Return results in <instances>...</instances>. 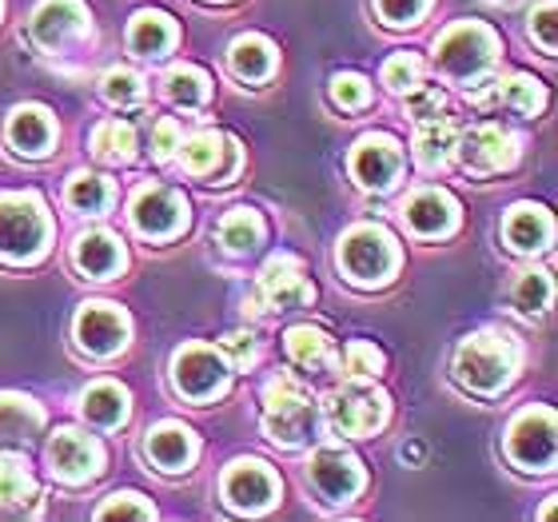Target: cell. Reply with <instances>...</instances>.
<instances>
[{
	"instance_id": "obj_19",
	"label": "cell",
	"mask_w": 558,
	"mask_h": 522,
	"mask_svg": "<svg viewBox=\"0 0 558 522\" xmlns=\"http://www.w3.org/2000/svg\"><path fill=\"white\" fill-rule=\"evenodd\" d=\"M403 220L415 235L435 240V235H451L459 228V204L439 187H423L403 204Z\"/></svg>"
},
{
	"instance_id": "obj_20",
	"label": "cell",
	"mask_w": 558,
	"mask_h": 522,
	"mask_svg": "<svg viewBox=\"0 0 558 522\" xmlns=\"http://www.w3.org/2000/svg\"><path fill=\"white\" fill-rule=\"evenodd\" d=\"M144 451H148V459L160 466L163 475H180V471H192V463H196L199 439L184 423H160V427L148 430Z\"/></svg>"
},
{
	"instance_id": "obj_29",
	"label": "cell",
	"mask_w": 558,
	"mask_h": 522,
	"mask_svg": "<svg viewBox=\"0 0 558 522\" xmlns=\"http://www.w3.org/2000/svg\"><path fill=\"white\" fill-rule=\"evenodd\" d=\"M220 244L232 252V256H247L264 244V216L252 208H232L220 220Z\"/></svg>"
},
{
	"instance_id": "obj_2",
	"label": "cell",
	"mask_w": 558,
	"mask_h": 522,
	"mask_svg": "<svg viewBox=\"0 0 558 522\" xmlns=\"http://www.w3.org/2000/svg\"><path fill=\"white\" fill-rule=\"evenodd\" d=\"M264 435L276 447H303L315 435V399L300 375L279 372L264 384Z\"/></svg>"
},
{
	"instance_id": "obj_16",
	"label": "cell",
	"mask_w": 558,
	"mask_h": 522,
	"mask_svg": "<svg viewBox=\"0 0 558 522\" xmlns=\"http://www.w3.org/2000/svg\"><path fill=\"white\" fill-rule=\"evenodd\" d=\"M256 300L276 312H291V307H307L315 300V288L295 256H271L259 271Z\"/></svg>"
},
{
	"instance_id": "obj_22",
	"label": "cell",
	"mask_w": 558,
	"mask_h": 522,
	"mask_svg": "<svg viewBox=\"0 0 558 522\" xmlns=\"http://www.w3.org/2000/svg\"><path fill=\"white\" fill-rule=\"evenodd\" d=\"M45 427V411L24 394H0V451H24Z\"/></svg>"
},
{
	"instance_id": "obj_28",
	"label": "cell",
	"mask_w": 558,
	"mask_h": 522,
	"mask_svg": "<svg viewBox=\"0 0 558 522\" xmlns=\"http://www.w3.org/2000/svg\"><path fill=\"white\" fill-rule=\"evenodd\" d=\"M454 148V120L451 117H435V120H423L418 124V136H415V160L418 168H427V172H439L447 156Z\"/></svg>"
},
{
	"instance_id": "obj_46",
	"label": "cell",
	"mask_w": 558,
	"mask_h": 522,
	"mask_svg": "<svg viewBox=\"0 0 558 522\" xmlns=\"http://www.w3.org/2000/svg\"><path fill=\"white\" fill-rule=\"evenodd\" d=\"M180 139H184V129H180V120L163 117L151 132V148H156V160H172V151L180 148Z\"/></svg>"
},
{
	"instance_id": "obj_17",
	"label": "cell",
	"mask_w": 558,
	"mask_h": 522,
	"mask_svg": "<svg viewBox=\"0 0 558 522\" xmlns=\"http://www.w3.org/2000/svg\"><path fill=\"white\" fill-rule=\"evenodd\" d=\"M454 151H459V163H463L466 172L490 175V172L511 168L514 156H519V139L507 129H499V124H475V129L459 139Z\"/></svg>"
},
{
	"instance_id": "obj_44",
	"label": "cell",
	"mask_w": 558,
	"mask_h": 522,
	"mask_svg": "<svg viewBox=\"0 0 558 522\" xmlns=\"http://www.w3.org/2000/svg\"><path fill=\"white\" fill-rule=\"evenodd\" d=\"M379 4V16H384L387 24H418V16L427 12L430 0H375Z\"/></svg>"
},
{
	"instance_id": "obj_40",
	"label": "cell",
	"mask_w": 558,
	"mask_h": 522,
	"mask_svg": "<svg viewBox=\"0 0 558 522\" xmlns=\"http://www.w3.org/2000/svg\"><path fill=\"white\" fill-rule=\"evenodd\" d=\"M331 100L339 108H363L372 100V84L363 81L360 72H339V76H331Z\"/></svg>"
},
{
	"instance_id": "obj_5",
	"label": "cell",
	"mask_w": 558,
	"mask_h": 522,
	"mask_svg": "<svg viewBox=\"0 0 558 522\" xmlns=\"http://www.w3.org/2000/svg\"><path fill=\"white\" fill-rule=\"evenodd\" d=\"M339 267L360 288H384L399 267L396 240L375 223H360L339 240Z\"/></svg>"
},
{
	"instance_id": "obj_41",
	"label": "cell",
	"mask_w": 558,
	"mask_h": 522,
	"mask_svg": "<svg viewBox=\"0 0 558 522\" xmlns=\"http://www.w3.org/2000/svg\"><path fill=\"white\" fill-rule=\"evenodd\" d=\"M220 355L232 363L235 372H247L259 355V343H256V336H247V331H232V336H223Z\"/></svg>"
},
{
	"instance_id": "obj_8",
	"label": "cell",
	"mask_w": 558,
	"mask_h": 522,
	"mask_svg": "<svg viewBox=\"0 0 558 522\" xmlns=\"http://www.w3.org/2000/svg\"><path fill=\"white\" fill-rule=\"evenodd\" d=\"M507 454L519 471H550L555 466V411L550 406H531L514 418L507 430Z\"/></svg>"
},
{
	"instance_id": "obj_26",
	"label": "cell",
	"mask_w": 558,
	"mask_h": 522,
	"mask_svg": "<svg viewBox=\"0 0 558 522\" xmlns=\"http://www.w3.org/2000/svg\"><path fill=\"white\" fill-rule=\"evenodd\" d=\"M129 391L120 384H93L88 391L81 394V415L93 423V427H120L129 418Z\"/></svg>"
},
{
	"instance_id": "obj_27",
	"label": "cell",
	"mask_w": 558,
	"mask_h": 522,
	"mask_svg": "<svg viewBox=\"0 0 558 522\" xmlns=\"http://www.w3.org/2000/svg\"><path fill=\"white\" fill-rule=\"evenodd\" d=\"M129 45H132V52H140V57H163V52L175 45L172 16L151 12V9L136 12V21H132V28H129Z\"/></svg>"
},
{
	"instance_id": "obj_21",
	"label": "cell",
	"mask_w": 558,
	"mask_h": 522,
	"mask_svg": "<svg viewBox=\"0 0 558 522\" xmlns=\"http://www.w3.org/2000/svg\"><path fill=\"white\" fill-rule=\"evenodd\" d=\"M9 144L21 156H33V160H40V156H48L52 151V139H57V124H52V117H48L40 105H21L12 108L9 117Z\"/></svg>"
},
{
	"instance_id": "obj_39",
	"label": "cell",
	"mask_w": 558,
	"mask_h": 522,
	"mask_svg": "<svg viewBox=\"0 0 558 522\" xmlns=\"http://www.w3.org/2000/svg\"><path fill=\"white\" fill-rule=\"evenodd\" d=\"M343 363H348V375L351 379H375V375L384 372V351L375 348V343H348L343 351Z\"/></svg>"
},
{
	"instance_id": "obj_24",
	"label": "cell",
	"mask_w": 558,
	"mask_h": 522,
	"mask_svg": "<svg viewBox=\"0 0 558 522\" xmlns=\"http://www.w3.org/2000/svg\"><path fill=\"white\" fill-rule=\"evenodd\" d=\"M72 264L88 279H108L124 267V252H120V240L112 232H84L72 244Z\"/></svg>"
},
{
	"instance_id": "obj_6",
	"label": "cell",
	"mask_w": 558,
	"mask_h": 522,
	"mask_svg": "<svg viewBox=\"0 0 558 522\" xmlns=\"http://www.w3.org/2000/svg\"><path fill=\"white\" fill-rule=\"evenodd\" d=\"M327 423L339 430V435H355V439H363V435H375V430L387 423V394L379 391V387H367L363 379H355V384L348 387H336V391L327 394Z\"/></svg>"
},
{
	"instance_id": "obj_33",
	"label": "cell",
	"mask_w": 558,
	"mask_h": 522,
	"mask_svg": "<svg viewBox=\"0 0 558 522\" xmlns=\"http://www.w3.org/2000/svg\"><path fill=\"white\" fill-rule=\"evenodd\" d=\"M93 151L108 163H129L136 156V129L129 120H105L93 132Z\"/></svg>"
},
{
	"instance_id": "obj_1",
	"label": "cell",
	"mask_w": 558,
	"mask_h": 522,
	"mask_svg": "<svg viewBox=\"0 0 558 522\" xmlns=\"http://www.w3.org/2000/svg\"><path fill=\"white\" fill-rule=\"evenodd\" d=\"M519 372V343L507 331H475L454 351V379L478 394H495Z\"/></svg>"
},
{
	"instance_id": "obj_4",
	"label": "cell",
	"mask_w": 558,
	"mask_h": 522,
	"mask_svg": "<svg viewBox=\"0 0 558 522\" xmlns=\"http://www.w3.org/2000/svg\"><path fill=\"white\" fill-rule=\"evenodd\" d=\"M48 216L45 204L33 192H9L0 196V256L12 264H33L45 256Z\"/></svg>"
},
{
	"instance_id": "obj_32",
	"label": "cell",
	"mask_w": 558,
	"mask_h": 522,
	"mask_svg": "<svg viewBox=\"0 0 558 522\" xmlns=\"http://www.w3.org/2000/svg\"><path fill=\"white\" fill-rule=\"evenodd\" d=\"M495 84V100L519 112V117H535L547 108V88L535 81V76H507V81H490Z\"/></svg>"
},
{
	"instance_id": "obj_36",
	"label": "cell",
	"mask_w": 558,
	"mask_h": 522,
	"mask_svg": "<svg viewBox=\"0 0 558 522\" xmlns=\"http://www.w3.org/2000/svg\"><path fill=\"white\" fill-rule=\"evenodd\" d=\"M69 204H72L76 211L100 216V211H108V204H112V184H108L105 175L76 172V175L69 180Z\"/></svg>"
},
{
	"instance_id": "obj_12",
	"label": "cell",
	"mask_w": 558,
	"mask_h": 522,
	"mask_svg": "<svg viewBox=\"0 0 558 522\" xmlns=\"http://www.w3.org/2000/svg\"><path fill=\"white\" fill-rule=\"evenodd\" d=\"M180 151H184L187 175L208 180V184H228L240 172V144L223 132H196L180 139Z\"/></svg>"
},
{
	"instance_id": "obj_34",
	"label": "cell",
	"mask_w": 558,
	"mask_h": 522,
	"mask_svg": "<svg viewBox=\"0 0 558 522\" xmlns=\"http://www.w3.org/2000/svg\"><path fill=\"white\" fill-rule=\"evenodd\" d=\"M36 499V483L21 459H0V511H24Z\"/></svg>"
},
{
	"instance_id": "obj_43",
	"label": "cell",
	"mask_w": 558,
	"mask_h": 522,
	"mask_svg": "<svg viewBox=\"0 0 558 522\" xmlns=\"http://www.w3.org/2000/svg\"><path fill=\"white\" fill-rule=\"evenodd\" d=\"M408 112L423 124V120H435L442 112V88L435 84H415L408 93Z\"/></svg>"
},
{
	"instance_id": "obj_14",
	"label": "cell",
	"mask_w": 558,
	"mask_h": 522,
	"mask_svg": "<svg viewBox=\"0 0 558 522\" xmlns=\"http://www.w3.org/2000/svg\"><path fill=\"white\" fill-rule=\"evenodd\" d=\"M132 223H136V232L151 235V240H168L187 228V199L160 184L140 187L132 196Z\"/></svg>"
},
{
	"instance_id": "obj_37",
	"label": "cell",
	"mask_w": 558,
	"mask_h": 522,
	"mask_svg": "<svg viewBox=\"0 0 558 522\" xmlns=\"http://www.w3.org/2000/svg\"><path fill=\"white\" fill-rule=\"evenodd\" d=\"M100 93H105L108 105L117 108H136L144 100V81H140L132 69H108L100 76Z\"/></svg>"
},
{
	"instance_id": "obj_25",
	"label": "cell",
	"mask_w": 558,
	"mask_h": 522,
	"mask_svg": "<svg viewBox=\"0 0 558 522\" xmlns=\"http://www.w3.org/2000/svg\"><path fill=\"white\" fill-rule=\"evenodd\" d=\"M228 60H232V72L240 76V81H268L271 72H276V45H271L268 36H235L232 40V52H228Z\"/></svg>"
},
{
	"instance_id": "obj_15",
	"label": "cell",
	"mask_w": 558,
	"mask_h": 522,
	"mask_svg": "<svg viewBox=\"0 0 558 522\" xmlns=\"http://www.w3.org/2000/svg\"><path fill=\"white\" fill-rule=\"evenodd\" d=\"M132 324L117 303H84L76 312V343L88 355H117L129 348Z\"/></svg>"
},
{
	"instance_id": "obj_3",
	"label": "cell",
	"mask_w": 558,
	"mask_h": 522,
	"mask_svg": "<svg viewBox=\"0 0 558 522\" xmlns=\"http://www.w3.org/2000/svg\"><path fill=\"white\" fill-rule=\"evenodd\" d=\"M495 52H499V40H495V33H490L487 24L463 21V24H451V28L439 36L435 64H439V72L447 81L475 84V81H483V72L495 64Z\"/></svg>"
},
{
	"instance_id": "obj_42",
	"label": "cell",
	"mask_w": 558,
	"mask_h": 522,
	"mask_svg": "<svg viewBox=\"0 0 558 522\" xmlns=\"http://www.w3.org/2000/svg\"><path fill=\"white\" fill-rule=\"evenodd\" d=\"M151 507L144 502V495H136V490H124V495H112V499L96 511V519H151Z\"/></svg>"
},
{
	"instance_id": "obj_10",
	"label": "cell",
	"mask_w": 558,
	"mask_h": 522,
	"mask_svg": "<svg viewBox=\"0 0 558 522\" xmlns=\"http://www.w3.org/2000/svg\"><path fill=\"white\" fill-rule=\"evenodd\" d=\"M307 483L324 502H351L363 490V466L343 447H319L307 459Z\"/></svg>"
},
{
	"instance_id": "obj_18",
	"label": "cell",
	"mask_w": 558,
	"mask_h": 522,
	"mask_svg": "<svg viewBox=\"0 0 558 522\" xmlns=\"http://www.w3.org/2000/svg\"><path fill=\"white\" fill-rule=\"evenodd\" d=\"M351 175L360 180L363 187L372 192H387V187L399 180V168H403V151L391 136H363L355 148H351Z\"/></svg>"
},
{
	"instance_id": "obj_38",
	"label": "cell",
	"mask_w": 558,
	"mask_h": 522,
	"mask_svg": "<svg viewBox=\"0 0 558 522\" xmlns=\"http://www.w3.org/2000/svg\"><path fill=\"white\" fill-rule=\"evenodd\" d=\"M384 84L391 93H403L408 96L415 84H423V60L411 57V52H399L384 64Z\"/></svg>"
},
{
	"instance_id": "obj_13",
	"label": "cell",
	"mask_w": 558,
	"mask_h": 522,
	"mask_svg": "<svg viewBox=\"0 0 558 522\" xmlns=\"http://www.w3.org/2000/svg\"><path fill=\"white\" fill-rule=\"evenodd\" d=\"M276 499H279V478L271 475L268 463L240 459V463L228 466V475H223V502H228L232 511L259 514V511H268Z\"/></svg>"
},
{
	"instance_id": "obj_9",
	"label": "cell",
	"mask_w": 558,
	"mask_h": 522,
	"mask_svg": "<svg viewBox=\"0 0 558 522\" xmlns=\"http://www.w3.org/2000/svg\"><path fill=\"white\" fill-rule=\"evenodd\" d=\"M45 459L52 475L64 483H88L105 471V447L76 427H60L45 447Z\"/></svg>"
},
{
	"instance_id": "obj_11",
	"label": "cell",
	"mask_w": 558,
	"mask_h": 522,
	"mask_svg": "<svg viewBox=\"0 0 558 522\" xmlns=\"http://www.w3.org/2000/svg\"><path fill=\"white\" fill-rule=\"evenodd\" d=\"M88 33H93V24H88V9L81 0H45L33 12V40L45 52H64V48L81 45Z\"/></svg>"
},
{
	"instance_id": "obj_7",
	"label": "cell",
	"mask_w": 558,
	"mask_h": 522,
	"mask_svg": "<svg viewBox=\"0 0 558 522\" xmlns=\"http://www.w3.org/2000/svg\"><path fill=\"white\" fill-rule=\"evenodd\" d=\"M232 372H228V360H223L216 348H204V343H187L172 355V384L180 394H187L192 403H208L216 394H223Z\"/></svg>"
},
{
	"instance_id": "obj_35",
	"label": "cell",
	"mask_w": 558,
	"mask_h": 522,
	"mask_svg": "<svg viewBox=\"0 0 558 522\" xmlns=\"http://www.w3.org/2000/svg\"><path fill=\"white\" fill-rule=\"evenodd\" d=\"M555 300V283H550L547 271H523L514 279L511 288V303L519 315H543Z\"/></svg>"
},
{
	"instance_id": "obj_31",
	"label": "cell",
	"mask_w": 558,
	"mask_h": 522,
	"mask_svg": "<svg viewBox=\"0 0 558 522\" xmlns=\"http://www.w3.org/2000/svg\"><path fill=\"white\" fill-rule=\"evenodd\" d=\"M163 96H168L175 108L196 112V108L208 105V96H211L208 72L192 69V64H180V69H172L168 76H163Z\"/></svg>"
},
{
	"instance_id": "obj_30",
	"label": "cell",
	"mask_w": 558,
	"mask_h": 522,
	"mask_svg": "<svg viewBox=\"0 0 558 522\" xmlns=\"http://www.w3.org/2000/svg\"><path fill=\"white\" fill-rule=\"evenodd\" d=\"M288 355L303 372H324L327 363H331V339H327L324 327L300 324L288 331Z\"/></svg>"
},
{
	"instance_id": "obj_45",
	"label": "cell",
	"mask_w": 558,
	"mask_h": 522,
	"mask_svg": "<svg viewBox=\"0 0 558 522\" xmlns=\"http://www.w3.org/2000/svg\"><path fill=\"white\" fill-rule=\"evenodd\" d=\"M555 0H543L538 9H531V36H535L538 45H543V52H555Z\"/></svg>"
},
{
	"instance_id": "obj_23",
	"label": "cell",
	"mask_w": 558,
	"mask_h": 522,
	"mask_svg": "<svg viewBox=\"0 0 558 522\" xmlns=\"http://www.w3.org/2000/svg\"><path fill=\"white\" fill-rule=\"evenodd\" d=\"M502 235H507V244H511L514 252L531 256V252H543V247L550 244L555 223H550L547 208H538V204H519V208H511V216L502 220Z\"/></svg>"
}]
</instances>
